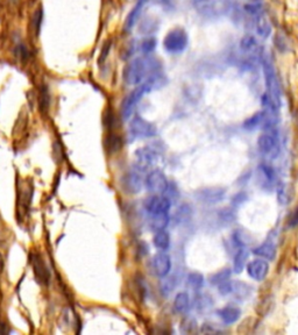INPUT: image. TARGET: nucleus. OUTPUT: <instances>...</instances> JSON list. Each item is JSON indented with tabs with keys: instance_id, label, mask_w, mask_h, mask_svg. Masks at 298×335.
I'll list each match as a JSON object with an SVG mask.
<instances>
[{
	"instance_id": "nucleus-1",
	"label": "nucleus",
	"mask_w": 298,
	"mask_h": 335,
	"mask_svg": "<svg viewBox=\"0 0 298 335\" xmlns=\"http://www.w3.org/2000/svg\"><path fill=\"white\" fill-rule=\"evenodd\" d=\"M160 72H162V63L158 57L151 54L140 56L125 67L124 80L127 85L139 86Z\"/></svg>"
},
{
	"instance_id": "nucleus-2",
	"label": "nucleus",
	"mask_w": 298,
	"mask_h": 335,
	"mask_svg": "<svg viewBox=\"0 0 298 335\" xmlns=\"http://www.w3.org/2000/svg\"><path fill=\"white\" fill-rule=\"evenodd\" d=\"M166 77L162 72L160 74L155 75L154 77L149 78L146 82L141 84V85L136 86L130 95H128L126 98L124 99V102L122 104V115L124 120L130 119L133 112H134L135 107L138 106V104L141 99L143 98L144 96L148 95L151 91L158 90V88L162 87L164 84H166Z\"/></svg>"
},
{
	"instance_id": "nucleus-3",
	"label": "nucleus",
	"mask_w": 298,
	"mask_h": 335,
	"mask_svg": "<svg viewBox=\"0 0 298 335\" xmlns=\"http://www.w3.org/2000/svg\"><path fill=\"white\" fill-rule=\"evenodd\" d=\"M262 67H263V74H264V80H265V96L268 97L269 100L273 103V105L277 108L281 106V90H280V82L277 78L275 68L272 59L264 56L262 59Z\"/></svg>"
},
{
	"instance_id": "nucleus-4",
	"label": "nucleus",
	"mask_w": 298,
	"mask_h": 335,
	"mask_svg": "<svg viewBox=\"0 0 298 335\" xmlns=\"http://www.w3.org/2000/svg\"><path fill=\"white\" fill-rule=\"evenodd\" d=\"M189 38L183 28H174L166 35L163 40V47L167 52L172 55L181 54L187 49Z\"/></svg>"
},
{
	"instance_id": "nucleus-5",
	"label": "nucleus",
	"mask_w": 298,
	"mask_h": 335,
	"mask_svg": "<svg viewBox=\"0 0 298 335\" xmlns=\"http://www.w3.org/2000/svg\"><path fill=\"white\" fill-rule=\"evenodd\" d=\"M257 147L262 155L267 156L268 159H276L280 154V141L275 129L264 131L257 139Z\"/></svg>"
},
{
	"instance_id": "nucleus-6",
	"label": "nucleus",
	"mask_w": 298,
	"mask_h": 335,
	"mask_svg": "<svg viewBox=\"0 0 298 335\" xmlns=\"http://www.w3.org/2000/svg\"><path fill=\"white\" fill-rule=\"evenodd\" d=\"M130 133L134 139H151L158 134V129L154 124L135 115L130 124Z\"/></svg>"
},
{
	"instance_id": "nucleus-7",
	"label": "nucleus",
	"mask_w": 298,
	"mask_h": 335,
	"mask_svg": "<svg viewBox=\"0 0 298 335\" xmlns=\"http://www.w3.org/2000/svg\"><path fill=\"white\" fill-rule=\"evenodd\" d=\"M171 207V201L167 199L164 196L154 195L148 197L144 201V209L151 216L163 215V213H169Z\"/></svg>"
},
{
	"instance_id": "nucleus-8",
	"label": "nucleus",
	"mask_w": 298,
	"mask_h": 335,
	"mask_svg": "<svg viewBox=\"0 0 298 335\" xmlns=\"http://www.w3.org/2000/svg\"><path fill=\"white\" fill-rule=\"evenodd\" d=\"M169 181L167 180L166 175L160 170L151 171L144 178V188L154 195H159V193L162 195Z\"/></svg>"
},
{
	"instance_id": "nucleus-9",
	"label": "nucleus",
	"mask_w": 298,
	"mask_h": 335,
	"mask_svg": "<svg viewBox=\"0 0 298 335\" xmlns=\"http://www.w3.org/2000/svg\"><path fill=\"white\" fill-rule=\"evenodd\" d=\"M141 171H142V169L138 167V169L128 171L126 175L123 177V187L125 191L134 195V193H139L141 190H142L144 180L142 176H141Z\"/></svg>"
},
{
	"instance_id": "nucleus-10",
	"label": "nucleus",
	"mask_w": 298,
	"mask_h": 335,
	"mask_svg": "<svg viewBox=\"0 0 298 335\" xmlns=\"http://www.w3.org/2000/svg\"><path fill=\"white\" fill-rule=\"evenodd\" d=\"M136 164L140 169H147L156 163L159 159V151L155 147H142L135 151Z\"/></svg>"
},
{
	"instance_id": "nucleus-11",
	"label": "nucleus",
	"mask_w": 298,
	"mask_h": 335,
	"mask_svg": "<svg viewBox=\"0 0 298 335\" xmlns=\"http://www.w3.org/2000/svg\"><path fill=\"white\" fill-rule=\"evenodd\" d=\"M152 264L153 270H154L156 275L161 278H164L169 275L171 270V258L167 253L161 252L153 257Z\"/></svg>"
},
{
	"instance_id": "nucleus-12",
	"label": "nucleus",
	"mask_w": 298,
	"mask_h": 335,
	"mask_svg": "<svg viewBox=\"0 0 298 335\" xmlns=\"http://www.w3.org/2000/svg\"><path fill=\"white\" fill-rule=\"evenodd\" d=\"M247 272L249 277H252L253 280L261 282L268 275L269 264L265 261L261 260V258L254 260L247 264Z\"/></svg>"
},
{
	"instance_id": "nucleus-13",
	"label": "nucleus",
	"mask_w": 298,
	"mask_h": 335,
	"mask_svg": "<svg viewBox=\"0 0 298 335\" xmlns=\"http://www.w3.org/2000/svg\"><path fill=\"white\" fill-rule=\"evenodd\" d=\"M197 198L203 203L215 204L219 203L225 198V190L223 188H208L197 192Z\"/></svg>"
},
{
	"instance_id": "nucleus-14",
	"label": "nucleus",
	"mask_w": 298,
	"mask_h": 335,
	"mask_svg": "<svg viewBox=\"0 0 298 335\" xmlns=\"http://www.w3.org/2000/svg\"><path fill=\"white\" fill-rule=\"evenodd\" d=\"M147 3H148V0H138V3L135 4V6L133 7L132 11L130 12V14L127 15L126 21H125V25H124L125 32L130 33L133 28L135 27L136 22L139 21L141 13H142V10L144 9V6H146Z\"/></svg>"
},
{
	"instance_id": "nucleus-15",
	"label": "nucleus",
	"mask_w": 298,
	"mask_h": 335,
	"mask_svg": "<svg viewBox=\"0 0 298 335\" xmlns=\"http://www.w3.org/2000/svg\"><path fill=\"white\" fill-rule=\"evenodd\" d=\"M32 266H33L35 277L41 282L43 284H47L49 282V272H48V269L46 268V265L41 260V257L39 255H32V260H31Z\"/></svg>"
},
{
	"instance_id": "nucleus-16",
	"label": "nucleus",
	"mask_w": 298,
	"mask_h": 335,
	"mask_svg": "<svg viewBox=\"0 0 298 335\" xmlns=\"http://www.w3.org/2000/svg\"><path fill=\"white\" fill-rule=\"evenodd\" d=\"M218 314H219L221 320H223L225 324L232 325L240 319L241 311H240V309H237L236 306L228 305V306H225L224 309H221L218 312Z\"/></svg>"
},
{
	"instance_id": "nucleus-17",
	"label": "nucleus",
	"mask_w": 298,
	"mask_h": 335,
	"mask_svg": "<svg viewBox=\"0 0 298 335\" xmlns=\"http://www.w3.org/2000/svg\"><path fill=\"white\" fill-rule=\"evenodd\" d=\"M253 253H254L256 256H260L262 258H267V260H269V261H273L274 258L276 257L277 249H276V246L272 243V242H265V243L259 246V247H256L254 250H253Z\"/></svg>"
},
{
	"instance_id": "nucleus-18",
	"label": "nucleus",
	"mask_w": 298,
	"mask_h": 335,
	"mask_svg": "<svg viewBox=\"0 0 298 335\" xmlns=\"http://www.w3.org/2000/svg\"><path fill=\"white\" fill-rule=\"evenodd\" d=\"M153 243H154L156 249L161 250V252H166V250L170 247V235H169V233L166 229L155 232Z\"/></svg>"
},
{
	"instance_id": "nucleus-19",
	"label": "nucleus",
	"mask_w": 298,
	"mask_h": 335,
	"mask_svg": "<svg viewBox=\"0 0 298 335\" xmlns=\"http://www.w3.org/2000/svg\"><path fill=\"white\" fill-rule=\"evenodd\" d=\"M190 306V298L187 292H180L174 299V310L177 313H184Z\"/></svg>"
},
{
	"instance_id": "nucleus-20",
	"label": "nucleus",
	"mask_w": 298,
	"mask_h": 335,
	"mask_svg": "<svg viewBox=\"0 0 298 335\" xmlns=\"http://www.w3.org/2000/svg\"><path fill=\"white\" fill-rule=\"evenodd\" d=\"M248 260V252L244 247H240L234 256V264H233V270L235 273H240L245 269L246 263Z\"/></svg>"
},
{
	"instance_id": "nucleus-21",
	"label": "nucleus",
	"mask_w": 298,
	"mask_h": 335,
	"mask_svg": "<svg viewBox=\"0 0 298 335\" xmlns=\"http://www.w3.org/2000/svg\"><path fill=\"white\" fill-rule=\"evenodd\" d=\"M170 220L169 213H163V215H158V216H151V227L154 229L155 232L162 231L166 229Z\"/></svg>"
},
{
	"instance_id": "nucleus-22",
	"label": "nucleus",
	"mask_w": 298,
	"mask_h": 335,
	"mask_svg": "<svg viewBox=\"0 0 298 335\" xmlns=\"http://www.w3.org/2000/svg\"><path fill=\"white\" fill-rule=\"evenodd\" d=\"M195 7L199 13L204 15H212L216 12V5L213 0H193Z\"/></svg>"
},
{
	"instance_id": "nucleus-23",
	"label": "nucleus",
	"mask_w": 298,
	"mask_h": 335,
	"mask_svg": "<svg viewBox=\"0 0 298 335\" xmlns=\"http://www.w3.org/2000/svg\"><path fill=\"white\" fill-rule=\"evenodd\" d=\"M263 125V111L256 113L252 118L247 119L244 123V128L247 131H254L257 128H262Z\"/></svg>"
},
{
	"instance_id": "nucleus-24",
	"label": "nucleus",
	"mask_w": 298,
	"mask_h": 335,
	"mask_svg": "<svg viewBox=\"0 0 298 335\" xmlns=\"http://www.w3.org/2000/svg\"><path fill=\"white\" fill-rule=\"evenodd\" d=\"M240 48L241 50L246 52H253V54H257V52H259V47H257L256 40L251 35H246L245 38L241 39Z\"/></svg>"
},
{
	"instance_id": "nucleus-25",
	"label": "nucleus",
	"mask_w": 298,
	"mask_h": 335,
	"mask_svg": "<svg viewBox=\"0 0 298 335\" xmlns=\"http://www.w3.org/2000/svg\"><path fill=\"white\" fill-rule=\"evenodd\" d=\"M256 32H257V34H259L261 38H263V39L268 38V36L271 35V33H272L271 23H269L268 20L265 19L264 17H262V15H261V17H259V19H257Z\"/></svg>"
},
{
	"instance_id": "nucleus-26",
	"label": "nucleus",
	"mask_w": 298,
	"mask_h": 335,
	"mask_svg": "<svg viewBox=\"0 0 298 335\" xmlns=\"http://www.w3.org/2000/svg\"><path fill=\"white\" fill-rule=\"evenodd\" d=\"M192 215V211L190 206H188L187 204L182 205V206L178 207L177 209L175 216H174V220L176 224H183V223H187V221L190 219V217Z\"/></svg>"
},
{
	"instance_id": "nucleus-27",
	"label": "nucleus",
	"mask_w": 298,
	"mask_h": 335,
	"mask_svg": "<svg viewBox=\"0 0 298 335\" xmlns=\"http://www.w3.org/2000/svg\"><path fill=\"white\" fill-rule=\"evenodd\" d=\"M188 285L195 291H198L204 285V277L198 272H191L188 276Z\"/></svg>"
},
{
	"instance_id": "nucleus-28",
	"label": "nucleus",
	"mask_w": 298,
	"mask_h": 335,
	"mask_svg": "<svg viewBox=\"0 0 298 335\" xmlns=\"http://www.w3.org/2000/svg\"><path fill=\"white\" fill-rule=\"evenodd\" d=\"M277 200H279V203L281 205H285L289 204L290 201V193H289V189H288V185L285 184H279V187H277Z\"/></svg>"
},
{
	"instance_id": "nucleus-29",
	"label": "nucleus",
	"mask_w": 298,
	"mask_h": 335,
	"mask_svg": "<svg viewBox=\"0 0 298 335\" xmlns=\"http://www.w3.org/2000/svg\"><path fill=\"white\" fill-rule=\"evenodd\" d=\"M259 171L260 175L263 177L267 183L273 184V181L275 180V171H274V169L272 167H269L268 164L262 163L259 167Z\"/></svg>"
},
{
	"instance_id": "nucleus-30",
	"label": "nucleus",
	"mask_w": 298,
	"mask_h": 335,
	"mask_svg": "<svg viewBox=\"0 0 298 335\" xmlns=\"http://www.w3.org/2000/svg\"><path fill=\"white\" fill-rule=\"evenodd\" d=\"M162 196H164L171 201V204L176 201L177 199L180 198V192H178V189H177L176 185L174 183H168L166 190H164Z\"/></svg>"
},
{
	"instance_id": "nucleus-31",
	"label": "nucleus",
	"mask_w": 298,
	"mask_h": 335,
	"mask_svg": "<svg viewBox=\"0 0 298 335\" xmlns=\"http://www.w3.org/2000/svg\"><path fill=\"white\" fill-rule=\"evenodd\" d=\"M140 48L144 55L152 54V52L154 51L156 48V39L153 38V36H151V38L143 39V41L140 44Z\"/></svg>"
},
{
	"instance_id": "nucleus-32",
	"label": "nucleus",
	"mask_w": 298,
	"mask_h": 335,
	"mask_svg": "<svg viewBox=\"0 0 298 335\" xmlns=\"http://www.w3.org/2000/svg\"><path fill=\"white\" fill-rule=\"evenodd\" d=\"M176 284L177 282L175 277H168V278L164 277L162 283H161V291H162L163 294H169L175 289Z\"/></svg>"
},
{
	"instance_id": "nucleus-33",
	"label": "nucleus",
	"mask_w": 298,
	"mask_h": 335,
	"mask_svg": "<svg viewBox=\"0 0 298 335\" xmlns=\"http://www.w3.org/2000/svg\"><path fill=\"white\" fill-rule=\"evenodd\" d=\"M43 20V11L41 7H39L38 10L34 12L33 17H32V23H33V29L36 32V34H39L40 29H41Z\"/></svg>"
},
{
	"instance_id": "nucleus-34",
	"label": "nucleus",
	"mask_w": 298,
	"mask_h": 335,
	"mask_svg": "<svg viewBox=\"0 0 298 335\" xmlns=\"http://www.w3.org/2000/svg\"><path fill=\"white\" fill-rule=\"evenodd\" d=\"M229 276H231V271H229L228 269L221 270L220 272H217L211 277V283L216 284V285H219L221 283H224V282L228 281Z\"/></svg>"
},
{
	"instance_id": "nucleus-35",
	"label": "nucleus",
	"mask_w": 298,
	"mask_h": 335,
	"mask_svg": "<svg viewBox=\"0 0 298 335\" xmlns=\"http://www.w3.org/2000/svg\"><path fill=\"white\" fill-rule=\"evenodd\" d=\"M40 104H41L42 108H47L49 105V94L46 87H43L41 90V95H40Z\"/></svg>"
},
{
	"instance_id": "nucleus-36",
	"label": "nucleus",
	"mask_w": 298,
	"mask_h": 335,
	"mask_svg": "<svg viewBox=\"0 0 298 335\" xmlns=\"http://www.w3.org/2000/svg\"><path fill=\"white\" fill-rule=\"evenodd\" d=\"M288 226L291 228H295L298 226V207H296L290 215L288 219Z\"/></svg>"
},
{
	"instance_id": "nucleus-37",
	"label": "nucleus",
	"mask_w": 298,
	"mask_h": 335,
	"mask_svg": "<svg viewBox=\"0 0 298 335\" xmlns=\"http://www.w3.org/2000/svg\"><path fill=\"white\" fill-rule=\"evenodd\" d=\"M245 10L247 11L248 13H251L253 15L261 14V6L257 5V4H251V5H246Z\"/></svg>"
},
{
	"instance_id": "nucleus-38",
	"label": "nucleus",
	"mask_w": 298,
	"mask_h": 335,
	"mask_svg": "<svg viewBox=\"0 0 298 335\" xmlns=\"http://www.w3.org/2000/svg\"><path fill=\"white\" fill-rule=\"evenodd\" d=\"M18 55L22 59L28 58V56H29V52H28L26 46H23V44H20V46H18Z\"/></svg>"
},
{
	"instance_id": "nucleus-39",
	"label": "nucleus",
	"mask_w": 298,
	"mask_h": 335,
	"mask_svg": "<svg viewBox=\"0 0 298 335\" xmlns=\"http://www.w3.org/2000/svg\"><path fill=\"white\" fill-rule=\"evenodd\" d=\"M110 49H111V41L108 43H105V46H104L103 50H102V54H100V62H103V60L106 58L108 52H110Z\"/></svg>"
},
{
	"instance_id": "nucleus-40",
	"label": "nucleus",
	"mask_w": 298,
	"mask_h": 335,
	"mask_svg": "<svg viewBox=\"0 0 298 335\" xmlns=\"http://www.w3.org/2000/svg\"><path fill=\"white\" fill-rule=\"evenodd\" d=\"M249 2H252V3H256V2H259V0H249Z\"/></svg>"
}]
</instances>
